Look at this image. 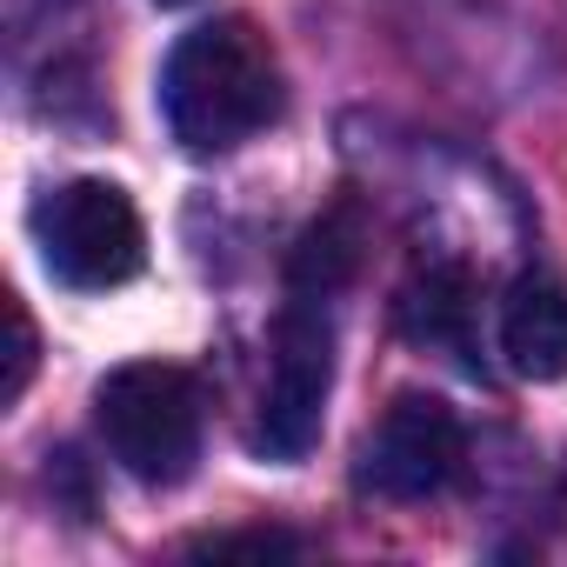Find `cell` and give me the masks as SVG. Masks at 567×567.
<instances>
[{
  "mask_svg": "<svg viewBox=\"0 0 567 567\" xmlns=\"http://www.w3.org/2000/svg\"><path fill=\"white\" fill-rule=\"evenodd\" d=\"M34 240H41L48 274L61 280V288H74V295H107V288H121V280H134L141 260H147L141 214H134V200L114 181H68V187H54L34 207Z\"/></svg>",
  "mask_w": 567,
  "mask_h": 567,
  "instance_id": "3957f363",
  "label": "cell"
},
{
  "mask_svg": "<svg viewBox=\"0 0 567 567\" xmlns=\"http://www.w3.org/2000/svg\"><path fill=\"white\" fill-rule=\"evenodd\" d=\"M280 114V68L247 21H207L161 68V121L187 154H227Z\"/></svg>",
  "mask_w": 567,
  "mask_h": 567,
  "instance_id": "6da1fadb",
  "label": "cell"
},
{
  "mask_svg": "<svg viewBox=\"0 0 567 567\" xmlns=\"http://www.w3.org/2000/svg\"><path fill=\"white\" fill-rule=\"evenodd\" d=\"M161 8H194V0H161Z\"/></svg>",
  "mask_w": 567,
  "mask_h": 567,
  "instance_id": "30bf717a",
  "label": "cell"
},
{
  "mask_svg": "<svg viewBox=\"0 0 567 567\" xmlns=\"http://www.w3.org/2000/svg\"><path fill=\"white\" fill-rule=\"evenodd\" d=\"M8 315H14V354H8V388H0V401H21L28 374H34V328H28L21 308H8Z\"/></svg>",
  "mask_w": 567,
  "mask_h": 567,
  "instance_id": "9c48e42d",
  "label": "cell"
},
{
  "mask_svg": "<svg viewBox=\"0 0 567 567\" xmlns=\"http://www.w3.org/2000/svg\"><path fill=\"white\" fill-rule=\"evenodd\" d=\"M94 414H101L107 454L134 481H147V487L187 481V467L200 454V388L187 368H174V361L114 368L94 394Z\"/></svg>",
  "mask_w": 567,
  "mask_h": 567,
  "instance_id": "7a4b0ae2",
  "label": "cell"
},
{
  "mask_svg": "<svg viewBox=\"0 0 567 567\" xmlns=\"http://www.w3.org/2000/svg\"><path fill=\"white\" fill-rule=\"evenodd\" d=\"M354 260H361L354 220H348V214H328L321 227L301 234V247H295V260H288V288H295V295H315V301H334L348 280H354Z\"/></svg>",
  "mask_w": 567,
  "mask_h": 567,
  "instance_id": "ba28073f",
  "label": "cell"
},
{
  "mask_svg": "<svg viewBox=\"0 0 567 567\" xmlns=\"http://www.w3.org/2000/svg\"><path fill=\"white\" fill-rule=\"evenodd\" d=\"M501 354L520 381L567 374V288L547 274H520L501 301Z\"/></svg>",
  "mask_w": 567,
  "mask_h": 567,
  "instance_id": "8992f818",
  "label": "cell"
},
{
  "mask_svg": "<svg viewBox=\"0 0 567 567\" xmlns=\"http://www.w3.org/2000/svg\"><path fill=\"white\" fill-rule=\"evenodd\" d=\"M401 334L421 348H447V354L474 348V295L461 267H427L401 295Z\"/></svg>",
  "mask_w": 567,
  "mask_h": 567,
  "instance_id": "52a82bcc",
  "label": "cell"
},
{
  "mask_svg": "<svg viewBox=\"0 0 567 567\" xmlns=\"http://www.w3.org/2000/svg\"><path fill=\"white\" fill-rule=\"evenodd\" d=\"M328 388H334V321H328V301L295 295L288 308H280V328H274V374H267L260 427H254L267 461H301L321 441Z\"/></svg>",
  "mask_w": 567,
  "mask_h": 567,
  "instance_id": "277c9868",
  "label": "cell"
},
{
  "mask_svg": "<svg viewBox=\"0 0 567 567\" xmlns=\"http://www.w3.org/2000/svg\"><path fill=\"white\" fill-rule=\"evenodd\" d=\"M461 467V421L434 394H394L361 441V487L381 501H427Z\"/></svg>",
  "mask_w": 567,
  "mask_h": 567,
  "instance_id": "5b68a950",
  "label": "cell"
}]
</instances>
